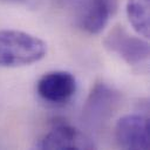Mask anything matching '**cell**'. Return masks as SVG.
<instances>
[{
	"instance_id": "6da1fadb",
	"label": "cell",
	"mask_w": 150,
	"mask_h": 150,
	"mask_svg": "<svg viewBox=\"0 0 150 150\" xmlns=\"http://www.w3.org/2000/svg\"><path fill=\"white\" fill-rule=\"evenodd\" d=\"M47 46L40 38L15 29L0 30V67H21L39 62Z\"/></svg>"
},
{
	"instance_id": "277c9868",
	"label": "cell",
	"mask_w": 150,
	"mask_h": 150,
	"mask_svg": "<svg viewBox=\"0 0 150 150\" xmlns=\"http://www.w3.org/2000/svg\"><path fill=\"white\" fill-rule=\"evenodd\" d=\"M77 89L74 75L66 70L43 74L36 83L38 95L50 104H64L71 100Z\"/></svg>"
},
{
	"instance_id": "52a82bcc",
	"label": "cell",
	"mask_w": 150,
	"mask_h": 150,
	"mask_svg": "<svg viewBox=\"0 0 150 150\" xmlns=\"http://www.w3.org/2000/svg\"><path fill=\"white\" fill-rule=\"evenodd\" d=\"M110 13V0H84L79 9L77 25L88 34H100L108 25Z\"/></svg>"
},
{
	"instance_id": "9c48e42d",
	"label": "cell",
	"mask_w": 150,
	"mask_h": 150,
	"mask_svg": "<svg viewBox=\"0 0 150 150\" xmlns=\"http://www.w3.org/2000/svg\"><path fill=\"white\" fill-rule=\"evenodd\" d=\"M7 1H20V0H7Z\"/></svg>"
},
{
	"instance_id": "ba28073f",
	"label": "cell",
	"mask_w": 150,
	"mask_h": 150,
	"mask_svg": "<svg viewBox=\"0 0 150 150\" xmlns=\"http://www.w3.org/2000/svg\"><path fill=\"white\" fill-rule=\"evenodd\" d=\"M127 15L135 32L149 38V0H127Z\"/></svg>"
},
{
	"instance_id": "8992f818",
	"label": "cell",
	"mask_w": 150,
	"mask_h": 150,
	"mask_svg": "<svg viewBox=\"0 0 150 150\" xmlns=\"http://www.w3.org/2000/svg\"><path fill=\"white\" fill-rule=\"evenodd\" d=\"M38 149H94L89 136L67 123L55 124L46 132L35 145Z\"/></svg>"
},
{
	"instance_id": "3957f363",
	"label": "cell",
	"mask_w": 150,
	"mask_h": 150,
	"mask_svg": "<svg viewBox=\"0 0 150 150\" xmlns=\"http://www.w3.org/2000/svg\"><path fill=\"white\" fill-rule=\"evenodd\" d=\"M103 43L109 52L122 57L128 64H138L149 57V43L131 35L122 26H115L108 33Z\"/></svg>"
},
{
	"instance_id": "5b68a950",
	"label": "cell",
	"mask_w": 150,
	"mask_h": 150,
	"mask_svg": "<svg viewBox=\"0 0 150 150\" xmlns=\"http://www.w3.org/2000/svg\"><path fill=\"white\" fill-rule=\"evenodd\" d=\"M150 124L143 115L122 116L115 125V139L123 149L146 150L150 146Z\"/></svg>"
},
{
	"instance_id": "7a4b0ae2",
	"label": "cell",
	"mask_w": 150,
	"mask_h": 150,
	"mask_svg": "<svg viewBox=\"0 0 150 150\" xmlns=\"http://www.w3.org/2000/svg\"><path fill=\"white\" fill-rule=\"evenodd\" d=\"M120 102V94L104 82L96 83L89 93L82 110L84 123L90 128H100L111 116Z\"/></svg>"
}]
</instances>
